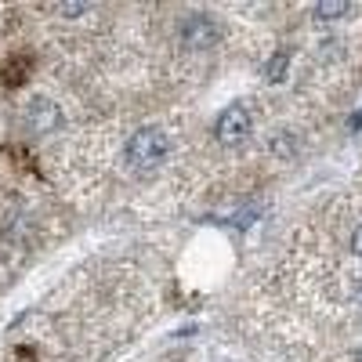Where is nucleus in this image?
I'll return each mask as SVG.
<instances>
[{
    "instance_id": "obj_1",
    "label": "nucleus",
    "mask_w": 362,
    "mask_h": 362,
    "mask_svg": "<svg viewBox=\"0 0 362 362\" xmlns=\"http://www.w3.org/2000/svg\"><path fill=\"white\" fill-rule=\"evenodd\" d=\"M170 160V134L163 127H138L124 141V163L138 174H153Z\"/></svg>"
},
{
    "instance_id": "obj_2",
    "label": "nucleus",
    "mask_w": 362,
    "mask_h": 362,
    "mask_svg": "<svg viewBox=\"0 0 362 362\" xmlns=\"http://www.w3.org/2000/svg\"><path fill=\"white\" fill-rule=\"evenodd\" d=\"M250 127H254L250 109L239 105V102H232V105L221 109V116L214 119V138H218V145L235 148V145H243V141L250 138Z\"/></svg>"
},
{
    "instance_id": "obj_3",
    "label": "nucleus",
    "mask_w": 362,
    "mask_h": 362,
    "mask_svg": "<svg viewBox=\"0 0 362 362\" xmlns=\"http://www.w3.org/2000/svg\"><path fill=\"white\" fill-rule=\"evenodd\" d=\"M214 33H218V25L210 22V15H203V11L185 15L181 25H177V40L185 47H210L214 44Z\"/></svg>"
},
{
    "instance_id": "obj_4",
    "label": "nucleus",
    "mask_w": 362,
    "mask_h": 362,
    "mask_svg": "<svg viewBox=\"0 0 362 362\" xmlns=\"http://www.w3.org/2000/svg\"><path fill=\"white\" fill-rule=\"evenodd\" d=\"M344 11H351V4H344V0H329V4H319L315 8V18L329 22V18H341Z\"/></svg>"
},
{
    "instance_id": "obj_5",
    "label": "nucleus",
    "mask_w": 362,
    "mask_h": 362,
    "mask_svg": "<svg viewBox=\"0 0 362 362\" xmlns=\"http://www.w3.org/2000/svg\"><path fill=\"white\" fill-rule=\"evenodd\" d=\"M286 62H290V51H276V58H272V66L264 69V76L276 83V80H283V73H286Z\"/></svg>"
},
{
    "instance_id": "obj_6",
    "label": "nucleus",
    "mask_w": 362,
    "mask_h": 362,
    "mask_svg": "<svg viewBox=\"0 0 362 362\" xmlns=\"http://www.w3.org/2000/svg\"><path fill=\"white\" fill-rule=\"evenodd\" d=\"M351 254L362 257V225H355V232H351Z\"/></svg>"
},
{
    "instance_id": "obj_7",
    "label": "nucleus",
    "mask_w": 362,
    "mask_h": 362,
    "mask_svg": "<svg viewBox=\"0 0 362 362\" xmlns=\"http://www.w3.org/2000/svg\"><path fill=\"white\" fill-rule=\"evenodd\" d=\"M351 127H355V131L362 127V109H358V116H351Z\"/></svg>"
}]
</instances>
